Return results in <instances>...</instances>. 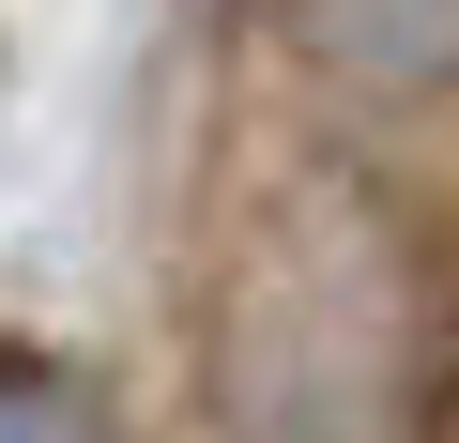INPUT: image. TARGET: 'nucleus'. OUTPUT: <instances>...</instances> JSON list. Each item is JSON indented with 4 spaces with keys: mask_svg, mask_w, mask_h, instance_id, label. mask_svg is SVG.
<instances>
[{
    "mask_svg": "<svg viewBox=\"0 0 459 443\" xmlns=\"http://www.w3.org/2000/svg\"><path fill=\"white\" fill-rule=\"evenodd\" d=\"M429 397H444L429 230L352 168L276 183L246 230V276H230V337H214L230 443H429Z\"/></svg>",
    "mask_w": 459,
    "mask_h": 443,
    "instance_id": "obj_1",
    "label": "nucleus"
},
{
    "mask_svg": "<svg viewBox=\"0 0 459 443\" xmlns=\"http://www.w3.org/2000/svg\"><path fill=\"white\" fill-rule=\"evenodd\" d=\"M276 31L337 92H383V107H413V92L459 77V0H276Z\"/></svg>",
    "mask_w": 459,
    "mask_h": 443,
    "instance_id": "obj_2",
    "label": "nucleus"
},
{
    "mask_svg": "<svg viewBox=\"0 0 459 443\" xmlns=\"http://www.w3.org/2000/svg\"><path fill=\"white\" fill-rule=\"evenodd\" d=\"M0 443H108V397L62 352H0Z\"/></svg>",
    "mask_w": 459,
    "mask_h": 443,
    "instance_id": "obj_3",
    "label": "nucleus"
}]
</instances>
